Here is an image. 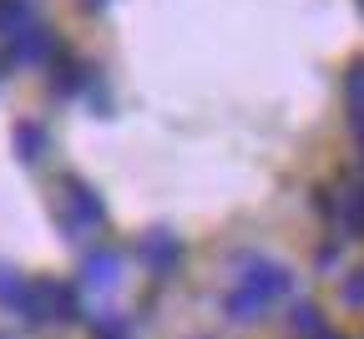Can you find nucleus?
I'll return each mask as SVG.
<instances>
[{"label":"nucleus","mask_w":364,"mask_h":339,"mask_svg":"<svg viewBox=\"0 0 364 339\" xmlns=\"http://www.w3.org/2000/svg\"><path fill=\"white\" fill-rule=\"evenodd\" d=\"M359 6H364V0H359Z\"/></svg>","instance_id":"a211bd4d"},{"label":"nucleus","mask_w":364,"mask_h":339,"mask_svg":"<svg viewBox=\"0 0 364 339\" xmlns=\"http://www.w3.org/2000/svg\"><path fill=\"white\" fill-rule=\"evenodd\" d=\"M344 96H349V122H354V132L364 137V61L349 66V76H344Z\"/></svg>","instance_id":"1a4fd4ad"},{"label":"nucleus","mask_w":364,"mask_h":339,"mask_svg":"<svg viewBox=\"0 0 364 339\" xmlns=\"http://www.w3.org/2000/svg\"><path fill=\"white\" fill-rule=\"evenodd\" d=\"M11 142H16L21 162H41L46 152H51V137H46V127H41V122H16Z\"/></svg>","instance_id":"0eeeda50"},{"label":"nucleus","mask_w":364,"mask_h":339,"mask_svg":"<svg viewBox=\"0 0 364 339\" xmlns=\"http://www.w3.org/2000/svg\"><path fill=\"white\" fill-rule=\"evenodd\" d=\"M46 66H51V91H56V96H81V91L91 86V66H86L81 56H71V51H56Z\"/></svg>","instance_id":"423d86ee"},{"label":"nucleus","mask_w":364,"mask_h":339,"mask_svg":"<svg viewBox=\"0 0 364 339\" xmlns=\"http://www.w3.org/2000/svg\"><path fill=\"white\" fill-rule=\"evenodd\" d=\"M11 66H16V61H11V51H0V81L11 76Z\"/></svg>","instance_id":"4468645a"},{"label":"nucleus","mask_w":364,"mask_h":339,"mask_svg":"<svg viewBox=\"0 0 364 339\" xmlns=\"http://www.w3.org/2000/svg\"><path fill=\"white\" fill-rule=\"evenodd\" d=\"M339 299H344L349 309H364V264H359V268L339 283Z\"/></svg>","instance_id":"f8f14e48"},{"label":"nucleus","mask_w":364,"mask_h":339,"mask_svg":"<svg viewBox=\"0 0 364 339\" xmlns=\"http://www.w3.org/2000/svg\"><path fill=\"white\" fill-rule=\"evenodd\" d=\"M136 259L147 264V273H152V278H172V273H177V264H182V244H177V233H167V228L142 233V244H136Z\"/></svg>","instance_id":"39448f33"},{"label":"nucleus","mask_w":364,"mask_h":339,"mask_svg":"<svg viewBox=\"0 0 364 339\" xmlns=\"http://www.w3.org/2000/svg\"><path fill=\"white\" fill-rule=\"evenodd\" d=\"M6 51H11L16 66H46V61L61 51V41H56V31L46 26V21H26V26L6 41Z\"/></svg>","instance_id":"7ed1b4c3"},{"label":"nucleus","mask_w":364,"mask_h":339,"mask_svg":"<svg viewBox=\"0 0 364 339\" xmlns=\"http://www.w3.org/2000/svg\"><path fill=\"white\" fill-rule=\"evenodd\" d=\"M314 339H344V334H329V329H324V334H314Z\"/></svg>","instance_id":"dca6fc26"},{"label":"nucleus","mask_w":364,"mask_h":339,"mask_svg":"<svg viewBox=\"0 0 364 339\" xmlns=\"http://www.w3.org/2000/svg\"><path fill=\"white\" fill-rule=\"evenodd\" d=\"M117 278H122V249H91L86 259H81V273H76V288L81 294H107V288H117Z\"/></svg>","instance_id":"20e7f679"},{"label":"nucleus","mask_w":364,"mask_h":339,"mask_svg":"<svg viewBox=\"0 0 364 339\" xmlns=\"http://www.w3.org/2000/svg\"><path fill=\"white\" fill-rule=\"evenodd\" d=\"M339 223L349 238H364V182H354L349 192H339Z\"/></svg>","instance_id":"6e6552de"},{"label":"nucleus","mask_w":364,"mask_h":339,"mask_svg":"<svg viewBox=\"0 0 364 339\" xmlns=\"http://www.w3.org/2000/svg\"><path fill=\"white\" fill-rule=\"evenodd\" d=\"M0 339H11V334H0Z\"/></svg>","instance_id":"f3484780"},{"label":"nucleus","mask_w":364,"mask_h":339,"mask_svg":"<svg viewBox=\"0 0 364 339\" xmlns=\"http://www.w3.org/2000/svg\"><path fill=\"white\" fill-rule=\"evenodd\" d=\"M26 294H31V278H21L16 268H6V264H0V304H6V309H26Z\"/></svg>","instance_id":"9d476101"},{"label":"nucleus","mask_w":364,"mask_h":339,"mask_svg":"<svg viewBox=\"0 0 364 339\" xmlns=\"http://www.w3.org/2000/svg\"><path fill=\"white\" fill-rule=\"evenodd\" d=\"M289 319H294V329H299V334H324V319H318V309H314V304H294V314H289Z\"/></svg>","instance_id":"ddd939ff"},{"label":"nucleus","mask_w":364,"mask_h":339,"mask_svg":"<svg viewBox=\"0 0 364 339\" xmlns=\"http://www.w3.org/2000/svg\"><path fill=\"white\" fill-rule=\"evenodd\" d=\"M56 223L66 238H86V233H97L107 223V203L97 198V187L81 182L76 172L61 177V192H56Z\"/></svg>","instance_id":"f03ea898"},{"label":"nucleus","mask_w":364,"mask_h":339,"mask_svg":"<svg viewBox=\"0 0 364 339\" xmlns=\"http://www.w3.org/2000/svg\"><path fill=\"white\" fill-rule=\"evenodd\" d=\"M81 6H86V11H102V6H107V0H81Z\"/></svg>","instance_id":"2eb2a0df"},{"label":"nucleus","mask_w":364,"mask_h":339,"mask_svg":"<svg viewBox=\"0 0 364 339\" xmlns=\"http://www.w3.org/2000/svg\"><path fill=\"white\" fill-rule=\"evenodd\" d=\"M26 21H36V16H31V0H0V36H6V41H11Z\"/></svg>","instance_id":"9b49d317"},{"label":"nucleus","mask_w":364,"mask_h":339,"mask_svg":"<svg viewBox=\"0 0 364 339\" xmlns=\"http://www.w3.org/2000/svg\"><path fill=\"white\" fill-rule=\"evenodd\" d=\"M289 288H294V273H289L279 259L248 254V259L238 264L233 288L223 294V314L233 319V324H253V319H263L273 304H279V299L289 294Z\"/></svg>","instance_id":"f257e3e1"}]
</instances>
